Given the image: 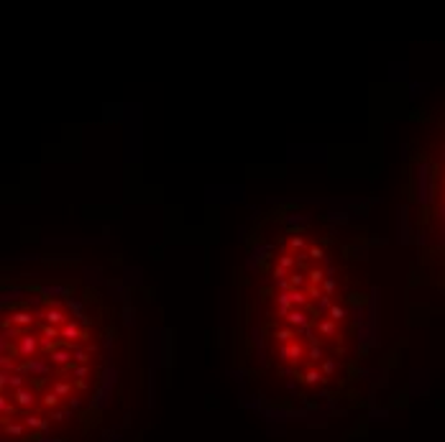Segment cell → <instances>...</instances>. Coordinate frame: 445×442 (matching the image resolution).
<instances>
[{
  "label": "cell",
  "instance_id": "obj_1",
  "mask_svg": "<svg viewBox=\"0 0 445 442\" xmlns=\"http://www.w3.org/2000/svg\"><path fill=\"white\" fill-rule=\"evenodd\" d=\"M382 243L353 205L279 200L254 212L233 266V373L246 409L325 425L374 399Z\"/></svg>",
  "mask_w": 445,
  "mask_h": 442
},
{
  "label": "cell",
  "instance_id": "obj_2",
  "mask_svg": "<svg viewBox=\"0 0 445 442\" xmlns=\"http://www.w3.org/2000/svg\"><path fill=\"white\" fill-rule=\"evenodd\" d=\"M133 281L82 256L0 274V442H141L151 350Z\"/></svg>",
  "mask_w": 445,
  "mask_h": 442
},
{
  "label": "cell",
  "instance_id": "obj_3",
  "mask_svg": "<svg viewBox=\"0 0 445 442\" xmlns=\"http://www.w3.org/2000/svg\"><path fill=\"white\" fill-rule=\"evenodd\" d=\"M399 176V233L407 251V297L445 312V84L412 115Z\"/></svg>",
  "mask_w": 445,
  "mask_h": 442
}]
</instances>
